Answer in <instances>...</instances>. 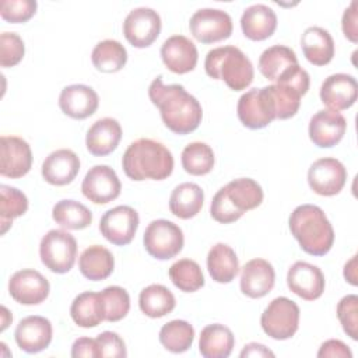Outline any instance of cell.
Returning a JSON list of instances; mask_svg holds the SVG:
<instances>
[{
	"mask_svg": "<svg viewBox=\"0 0 358 358\" xmlns=\"http://www.w3.org/2000/svg\"><path fill=\"white\" fill-rule=\"evenodd\" d=\"M243 35L250 41H264L270 38L277 28V15L266 4H253L245 8L241 17Z\"/></svg>",
	"mask_w": 358,
	"mask_h": 358,
	"instance_id": "cell-25",
	"label": "cell"
},
{
	"mask_svg": "<svg viewBox=\"0 0 358 358\" xmlns=\"http://www.w3.org/2000/svg\"><path fill=\"white\" fill-rule=\"evenodd\" d=\"M301 48L306 60L315 66H326L334 56V41L322 27L306 28L301 36Z\"/></svg>",
	"mask_w": 358,
	"mask_h": 358,
	"instance_id": "cell-26",
	"label": "cell"
},
{
	"mask_svg": "<svg viewBox=\"0 0 358 358\" xmlns=\"http://www.w3.org/2000/svg\"><path fill=\"white\" fill-rule=\"evenodd\" d=\"M32 166V151L29 144L17 136H1L0 138V173L17 179L29 172Z\"/></svg>",
	"mask_w": 358,
	"mask_h": 358,
	"instance_id": "cell-15",
	"label": "cell"
},
{
	"mask_svg": "<svg viewBox=\"0 0 358 358\" xmlns=\"http://www.w3.org/2000/svg\"><path fill=\"white\" fill-rule=\"evenodd\" d=\"M183 169L193 176H203L211 172L214 168L213 148L201 141H193L187 144L180 155Z\"/></svg>",
	"mask_w": 358,
	"mask_h": 358,
	"instance_id": "cell-38",
	"label": "cell"
},
{
	"mask_svg": "<svg viewBox=\"0 0 358 358\" xmlns=\"http://www.w3.org/2000/svg\"><path fill=\"white\" fill-rule=\"evenodd\" d=\"M347 129L345 117L331 109L317 110L309 122V138L320 148L334 147L341 141Z\"/></svg>",
	"mask_w": 358,
	"mask_h": 358,
	"instance_id": "cell-16",
	"label": "cell"
},
{
	"mask_svg": "<svg viewBox=\"0 0 358 358\" xmlns=\"http://www.w3.org/2000/svg\"><path fill=\"white\" fill-rule=\"evenodd\" d=\"M41 262L52 273L70 271L77 257V241L64 229L48 231L39 243Z\"/></svg>",
	"mask_w": 358,
	"mask_h": 358,
	"instance_id": "cell-5",
	"label": "cell"
},
{
	"mask_svg": "<svg viewBox=\"0 0 358 358\" xmlns=\"http://www.w3.org/2000/svg\"><path fill=\"white\" fill-rule=\"evenodd\" d=\"M207 270L215 282H231L239 273V260L235 250L227 243H215L207 255Z\"/></svg>",
	"mask_w": 358,
	"mask_h": 358,
	"instance_id": "cell-28",
	"label": "cell"
},
{
	"mask_svg": "<svg viewBox=\"0 0 358 358\" xmlns=\"http://www.w3.org/2000/svg\"><path fill=\"white\" fill-rule=\"evenodd\" d=\"M161 17L150 7L133 8L123 21V34L134 48L152 45L161 32Z\"/></svg>",
	"mask_w": 358,
	"mask_h": 358,
	"instance_id": "cell-11",
	"label": "cell"
},
{
	"mask_svg": "<svg viewBox=\"0 0 358 358\" xmlns=\"http://www.w3.org/2000/svg\"><path fill=\"white\" fill-rule=\"evenodd\" d=\"M122 166L131 180H162L173 171V157L162 143L152 138H138L126 148Z\"/></svg>",
	"mask_w": 358,
	"mask_h": 358,
	"instance_id": "cell-2",
	"label": "cell"
},
{
	"mask_svg": "<svg viewBox=\"0 0 358 358\" xmlns=\"http://www.w3.org/2000/svg\"><path fill=\"white\" fill-rule=\"evenodd\" d=\"M275 284V271L264 259L249 260L241 271V291L243 295L257 299L266 296Z\"/></svg>",
	"mask_w": 358,
	"mask_h": 358,
	"instance_id": "cell-22",
	"label": "cell"
},
{
	"mask_svg": "<svg viewBox=\"0 0 358 358\" xmlns=\"http://www.w3.org/2000/svg\"><path fill=\"white\" fill-rule=\"evenodd\" d=\"M1 331L6 330V327L8 326V323L13 320V316L10 315V312L7 310L6 306H1Z\"/></svg>",
	"mask_w": 358,
	"mask_h": 358,
	"instance_id": "cell-53",
	"label": "cell"
},
{
	"mask_svg": "<svg viewBox=\"0 0 358 358\" xmlns=\"http://www.w3.org/2000/svg\"><path fill=\"white\" fill-rule=\"evenodd\" d=\"M347 180L345 166L336 158L324 157L316 159L308 171V183L310 189L320 196L338 194Z\"/></svg>",
	"mask_w": 358,
	"mask_h": 358,
	"instance_id": "cell-12",
	"label": "cell"
},
{
	"mask_svg": "<svg viewBox=\"0 0 358 358\" xmlns=\"http://www.w3.org/2000/svg\"><path fill=\"white\" fill-rule=\"evenodd\" d=\"M224 189L232 206L242 214L259 207L263 201L262 186L250 178L234 179Z\"/></svg>",
	"mask_w": 358,
	"mask_h": 358,
	"instance_id": "cell-33",
	"label": "cell"
},
{
	"mask_svg": "<svg viewBox=\"0 0 358 358\" xmlns=\"http://www.w3.org/2000/svg\"><path fill=\"white\" fill-rule=\"evenodd\" d=\"M241 358L245 357H274V352L268 350L266 345L259 344V343H249L243 347V350L239 354Z\"/></svg>",
	"mask_w": 358,
	"mask_h": 358,
	"instance_id": "cell-51",
	"label": "cell"
},
{
	"mask_svg": "<svg viewBox=\"0 0 358 358\" xmlns=\"http://www.w3.org/2000/svg\"><path fill=\"white\" fill-rule=\"evenodd\" d=\"M49 291L50 285L46 277L32 268L15 271L8 281L11 298L21 305H38L48 298Z\"/></svg>",
	"mask_w": 358,
	"mask_h": 358,
	"instance_id": "cell-14",
	"label": "cell"
},
{
	"mask_svg": "<svg viewBox=\"0 0 358 358\" xmlns=\"http://www.w3.org/2000/svg\"><path fill=\"white\" fill-rule=\"evenodd\" d=\"M210 214L211 217L220 222V224H231L238 221L243 214L238 211L232 203L229 201L225 189L221 187L213 197L211 206H210Z\"/></svg>",
	"mask_w": 358,
	"mask_h": 358,
	"instance_id": "cell-46",
	"label": "cell"
},
{
	"mask_svg": "<svg viewBox=\"0 0 358 358\" xmlns=\"http://www.w3.org/2000/svg\"><path fill=\"white\" fill-rule=\"evenodd\" d=\"M344 278L351 285H357V256H352L344 266Z\"/></svg>",
	"mask_w": 358,
	"mask_h": 358,
	"instance_id": "cell-52",
	"label": "cell"
},
{
	"mask_svg": "<svg viewBox=\"0 0 358 358\" xmlns=\"http://www.w3.org/2000/svg\"><path fill=\"white\" fill-rule=\"evenodd\" d=\"M173 294L162 284H151L141 289L138 296L140 310L152 319L162 317L175 309Z\"/></svg>",
	"mask_w": 358,
	"mask_h": 358,
	"instance_id": "cell-34",
	"label": "cell"
},
{
	"mask_svg": "<svg viewBox=\"0 0 358 358\" xmlns=\"http://www.w3.org/2000/svg\"><path fill=\"white\" fill-rule=\"evenodd\" d=\"M70 316L73 322L84 329L96 327L105 320L103 303L99 292L85 291L78 294L70 306Z\"/></svg>",
	"mask_w": 358,
	"mask_h": 358,
	"instance_id": "cell-30",
	"label": "cell"
},
{
	"mask_svg": "<svg viewBox=\"0 0 358 358\" xmlns=\"http://www.w3.org/2000/svg\"><path fill=\"white\" fill-rule=\"evenodd\" d=\"M267 91L271 96L275 119H289L296 115L301 106V98L303 94L289 84H271L267 85Z\"/></svg>",
	"mask_w": 358,
	"mask_h": 358,
	"instance_id": "cell-40",
	"label": "cell"
},
{
	"mask_svg": "<svg viewBox=\"0 0 358 358\" xmlns=\"http://www.w3.org/2000/svg\"><path fill=\"white\" fill-rule=\"evenodd\" d=\"M358 96V84L354 76L336 73L324 78L320 87V101L331 110L351 108Z\"/></svg>",
	"mask_w": 358,
	"mask_h": 358,
	"instance_id": "cell-18",
	"label": "cell"
},
{
	"mask_svg": "<svg viewBox=\"0 0 358 358\" xmlns=\"http://www.w3.org/2000/svg\"><path fill=\"white\" fill-rule=\"evenodd\" d=\"M25 53L22 38L15 32H3L0 35V66L13 67L18 64Z\"/></svg>",
	"mask_w": 358,
	"mask_h": 358,
	"instance_id": "cell-44",
	"label": "cell"
},
{
	"mask_svg": "<svg viewBox=\"0 0 358 358\" xmlns=\"http://www.w3.org/2000/svg\"><path fill=\"white\" fill-rule=\"evenodd\" d=\"M71 357L73 358H98V347L95 338L80 337L71 345Z\"/></svg>",
	"mask_w": 358,
	"mask_h": 358,
	"instance_id": "cell-50",
	"label": "cell"
},
{
	"mask_svg": "<svg viewBox=\"0 0 358 358\" xmlns=\"http://www.w3.org/2000/svg\"><path fill=\"white\" fill-rule=\"evenodd\" d=\"M52 336L53 329L50 320L38 315L27 316L20 320L14 331L17 345L28 354H35L48 348Z\"/></svg>",
	"mask_w": 358,
	"mask_h": 358,
	"instance_id": "cell-19",
	"label": "cell"
},
{
	"mask_svg": "<svg viewBox=\"0 0 358 358\" xmlns=\"http://www.w3.org/2000/svg\"><path fill=\"white\" fill-rule=\"evenodd\" d=\"M291 234L301 249L312 256H324L334 243V229L324 211L315 204H301L288 220Z\"/></svg>",
	"mask_w": 358,
	"mask_h": 358,
	"instance_id": "cell-3",
	"label": "cell"
},
{
	"mask_svg": "<svg viewBox=\"0 0 358 358\" xmlns=\"http://www.w3.org/2000/svg\"><path fill=\"white\" fill-rule=\"evenodd\" d=\"M189 29L199 42L214 43L228 39L234 25L227 11L220 8H200L190 17Z\"/></svg>",
	"mask_w": 358,
	"mask_h": 358,
	"instance_id": "cell-9",
	"label": "cell"
},
{
	"mask_svg": "<svg viewBox=\"0 0 358 358\" xmlns=\"http://www.w3.org/2000/svg\"><path fill=\"white\" fill-rule=\"evenodd\" d=\"M120 138V123L113 117H102L88 129L85 145L90 154L95 157H105L117 148Z\"/></svg>",
	"mask_w": 358,
	"mask_h": 358,
	"instance_id": "cell-24",
	"label": "cell"
},
{
	"mask_svg": "<svg viewBox=\"0 0 358 358\" xmlns=\"http://www.w3.org/2000/svg\"><path fill=\"white\" fill-rule=\"evenodd\" d=\"M319 358H352V352L348 348L347 344H344L341 340H327L324 341L319 351H317Z\"/></svg>",
	"mask_w": 358,
	"mask_h": 358,
	"instance_id": "cell-49",
	"label": "cell"
},
{
	"mask_svg": "<svg viewBox=\"0 0 358 358\" xmlns=\"http://www.w3.org/2000/svg\"><path fill=\"white\" fill-rule=\"evenodd\" d=\"M194 340L193 326L180 319L171 320L165 323L159 330V343L162 347L173 354H180L187 351Z\"/></svg>",
	"mask_w": 358,
	"mask_h": 358,
	"instance_id": "cell-37",
	"label": "cell"
},
{
	"mask_svg": "<svg viewBox=\"0 0 358 358\" xmlns=\"http://www.w3.org/2000/svg\"><path fill=\"white\" fill-rule=\"evenodd\" d=\"M204 203V192L201 187L192 182H185L178 185L169 197L171 213L180 218L189 220L196 217Z\"/></svg>",
	"mask_w": 358,
	"mask_h": 358,
	"instance_id": "cell-31",
	"label": "cell"
},
{
	"mask_svg": "<svg viewBox=\"0 0 358 358\" xmlns=\"http://www.w3.org/2000/svg\"><path fill=\"white\" fill-rule=\"evenodd\" d=\"M296 64L298 59L295 52L285 45H273L264 49L259 57L260 73L273 83H277Z\"/></svg>",
	"mask_w": 358,
	"mask_h": 358,
	"instance_id": "cell-29",
	"label": "cell"
},
{
	"mask_svg": "<svg viewBox=\"0 0 358 358\" xmlns=\"http://www.w3.org/2000/svg\"><path fill=\"white\" fill-rule=\"evenodd\" d=\"M94 67L102 73H116L127 62L126 48L115 39H105L95 45L91 53Z\"/></svg>",
	"mask_w": 358,
	"mask_h": 358,
	"instance_id": "cell-35",
	"label": "cell"
},
{
	"mask_svg": "<svg viewBox=\"0 0 358 358\" xmlns=\"http://www.w3.org/2000/svg\"><path fill=\"white\" fill-rule=\"evenodd\" d=\"M41 172L48 183L53 186H66L78 175L80 158L69 148L56 150L45 158Z\"/></svg>",
	"mask_w": 358,
	"mask_h": 358,
	"instance_id": "cell-23",
	"label": "cell"
},
{
	"mask_svg": "<svg viewBox=\"0 0 358 358\" xmlns=\"http://www.w3.org/2000/svg\"><path fill=\"white\" fill-rule=\"evenodd\" d=\"M161 59L168 70L175 74H186L194 70L199 52L196 45L183 35H172L161 46Z\"/></svg>",
	"mask_w": 358,
	"mask_h": 358,
	"instance_id": "cell-20",
	"label": "cell"
},
{
	"mask_svg": "<svg viewBox=\"0 0 358 358\" xmlns=\"http://www.w3.org/2000/svg\"><path fill=\"white\" fill-rule=\"evenodd\" d=\"M78 268L85 278L91 281H101L113 273L115 259L110 250L105 246L92 245L80 255Z\"/></svg>",
	"mask_w": 358,
	"mask_h": 358,
	"instance_id": "cell-32",
	"label": "cell"
},
{
	"mask_svg": "<svg viewBox=\"0 0 358 358\" xmlns=\"http://www.w3.org/2000/svg\"><path fill=\"white\" fill-rule=\"evenodd\" d=\"M204 69L213 80H222L232 91L248 88L255 77L253 64L236 46H220L208 50Z\"/></svg>",
	"mask_w": 358,
	"mask_h": 358,
	"instance_id": "cell-4",
	"label": "cell"
},
{
	"mask_svg": "<svg viewBox=\"0 0 358 358\" xmlns=\"http://www.w3.org/2000/svg\"><path fill=\"white\" fill-rule=\"evenodd\" d=\"M337 317L344 333L352 340H358V296L355 294L345 295L338 301Z\"/></svg>",
	"mask_w": 358,
	"mask_h": 358,
	"instance_id": "cell-43",
	"label": "cell"
},
{
	"mask_svg": "<svg viewBox=\"0 0 358 358\" xmlns=\"http://www.w3.org/2000/svg\"><path fill=\"white\" fill-rule=\"evenodd\" d=\"M52 218L67 229H84L92 222L91 210L80 201L66 199L57 201L52 208Z\"/></svg>",
	"mask_w": 358,
	"mask_h": 358,
	"instance_id": "cell-36",
	"label": "cell"
},
{
	"mask_svg": "<svg viewBox=\"0 0 358 358\" xmlns=\"http://www.w3.org/2000/svg\"><path fill=\"white\" fill-rule=\"evenodd\" d=\"M38 3L35 0H3L0 4V15L11 24L25 22L36 13Z\"/></svg>",
	"mask_w": 358,
	"mask_h": 358,
	"instance_id": "cell-45",
	"label": "cell"
},
{
	"mask_svg": "<svg viewBox=\"0 0 358 358\" xmlns=\"http://www.w3.org/2000/svg\"><path fill=\"white\" fill-rule=\"evenodd\" d=\"M99 357L123 358L127 355L123 338L115 331H103L95 338Z\"/></svg>",
	"mask_w": 358,
	"mask_h": 358,
	"instance_id": "cell-47",
	"label": "cell"
},
{
	"mask_svg": "<svg viewBox=\"0 0 358 358\" xmlns=\"http://www.w3.org/2000/svg\"><path fill=\"white\" fill-rule=\"evenodd\" d=\"M241 123L252 130L263 129L275 119V110L267 87L252 88L241 95L236 106Z\"/></svg>",
	"mask_w": 358,
	"mask_h": 358,
	"instance_id": "cell-8",
	"label": "cell"
},
{
	"mask_svg": "<svg viewBox=\"0 0 358 358\" xmlns=\"http://www.w3.org/2000/svg\"><path fill=\"white\" fill-rule=\"evenodd\" d=\"M122 183L116 172L108 165H94L85 173L81 192L94 204H106L119 197Z\"/></svg>",
	"mask_w": 358,
	"mask_h": 358,
	"instance_id": "cell-13",
	"label": "cell"
},
{
	"mask_svg": "<svg viewBox=\"0 0 358 358\" xmlns=\"http://www.w3.org/2000/svg\"><path fill=\"white\" fill-rule=\"evenodd\" d=\"M169 278L172 284L183 292H196L204 285V275L197 262L192 259H180L169 267Z\"/></svg>",
	"mask_w": 358,
	"mask_h": 358,
	"instance_id": "cell-39",
	"label": "cell"
},
{
	"mask_svg": "<svg viewBox=\"0 0 358 358\" xmlns=\"http://www.w3.org/2000/svg\"><path fill=\"white\" fill-rule=\"evenodd\" d=\"M299 308L294 301L287 296H277L260 316L262 329L274 340H288L299 327Z\"/></svg>",
	"mask_w": 358,
	"mask_h": 358,
	"instance_id": "cell-6",
	"label": "cell"
},
{
	"mask_svg": "<svg viewBox=\"0 0 358 358\" xmlns=\"http://www.w3.org/2000/svg\"><path fill=\"white\" fill-rule=\"evenodd\" d=\"M138 224V213L133 207L117 206L102 215L99 221V231L110 243L116 246H126L133 241Z\"/></svg>",
	"mask_w": 358,
	"mask_h": 358,
	"instance_id": "cell-10",
	"label": "cell"
},
{
	"mask_svg": "<svg viewBox=\"0 0 358 358\" xmlns=\"http://www.w3.org/2000/svg\"><path fill=\"white\" fill-rule=\"evenodd\" d=\"M28 210L27 196L17 187L1 185L0 186V222L1 234H6L14 218L21 217Z\"/></svg>",
	"mask_w": 358,
	"mask_h": 358,
	"instance_id": "cell-41",
	"label": "cell"
},
{
	"mask_svg": "<svg viewBox=\"0 0 358 358\" xmlns=\"http://www.w3.org/2000/svg\"><path fill=\"white\" fill-rule=\"evenodd\" d=\"M99 294L102 298L106 322H119L129 313L130 296L124 288L119 285H110L102 289Z\"/></svg>",
	"mask_w": 358,
	"mask_h": 358,
	"instance_id": "cell-42",
	"label": "cell"
},
{
	"mask_svg": "<svg viewBox=\"0 0 358 358\" xmlns=\"http://www.w3.org/2000/svg\"><path fill=\"white\" fill-rule=\"evenodd\" d=\"M288 288L305 301H315L324 291V275L317 266L308 262H295L287 273Z\"/></svg>",
	"mask_w": 358,
	"mask_h": 358,
	"instance_id": "cell-17",
	"label": "cell"
},
{
	"mask_svg": "<svg viewBox=\"0 0 358 358\" xmlns=\"http://www.w3.org/2000/svg\"><path fill=\"white\" fill-rule=\"evenodd\" d=\"M143 243L150 256L158 260H168L179 255L183 249L185 238L182 229L175 222L159 218L147 225Z\"/></svg>",
	"mask_w": 358,
	"mask_h": 358,
	"instance_id": "cell-7",
	"label": "cell"
},
{
	"mask_svg": "<svg viewBox=\"0 0 358 358\" xmlns=\"http://www.w3.org/2000/svg\"><path fill=\"white\" fill-rule=\"evenodd\" d=\"M99 105L95 90L85 84H71L62 90L59 106L64 115L71 119L83 120L92 116Z\"/></svg>",
	"mask_w": 358,
	"mask_h": 358,
	"instance_id": "cell-21",
	"label": "cell"
},
{
	"mask_svg": "<svg viewBox=\"0 0 358 358\" xmlns=\"http://www.w3.org/2000/svg\"><path fill=\"white\" fill-rule=\"evenodd\" d=\"M234 345V333L221 323L208 324L200 333L199 351L204 358H227L231 355Z\"/></svg>",
	"mask_w": 358,
	"mask_h": 358,
	"instance_id": "cell-27",
	"label": "cell"
},
{
	"mask_svg": "<svg viewBox=\"0 0 358 358\" xmlns=\"http://www.w3.org/2000/svg\"><path fill=\"white\" fill-rule=\"evenodd\" d=\"M148 96L152 105L159 109L164 124L175 134L185 136L200 126L203 119L201 105L183 85H165L162 78L157 77L148 87Z\"/></svg>",
	"mask_w": 358,
	"mask_h": 358,
	"instance_id": "cell-1",
	"label": "cell"
},
{
	"mask_svg": "<svg viewBox=\"0 0 358 358\" xmlns=\"http://www.w3.org/2000/svg\"><path fill=\"white\" fill-rule=\"evenodd\" d=\"M341 28L344 36L352 43L358 42V14H357V1L352 0L350 6L344 10L341 18Z\"/></svg>",
	"mask_w": 358,
	"mask_h": 358,
	"instance_id": "cell-48",
	"label": "cell"
}]
</instances>
